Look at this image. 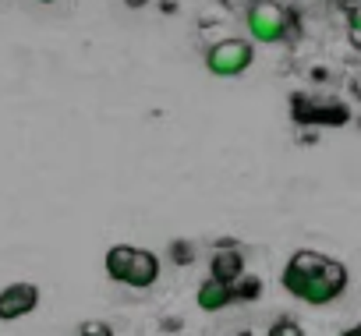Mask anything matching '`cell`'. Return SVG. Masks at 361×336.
Returning <instances> with one entry per match:
<instances>
[{
  "label": "cell",
  "instance_id": "1",
  "mask_svg": "<svg viewBox=\"0 0 361 336\" xmlns=\"http://www.w3.org/2000/svg\"><path fill=\"white\" fill-rule=\"evenodd\" d=\"M347 280H350V276H347V266L336 262V259H329L319 273L283 269V276H280V283H283V290H287L290 297H298V301H305V304H315V308L336 301V297L347 290Z\"/></svg>",
  "mask_w": 361,
  "mask_h": 336
},
{
  "label": "cell",
  "instance_id": "2",
  "mask_svg": "<svg viewBox=\"0 0 361 336\" xmlns=\"http://www.w3.org/2000/svg\"><path fill=\"white\" fill-rule=\"evenodd\" d=\"M106 276L114 283H124L131 290H145L159 280V259L145 248H131V244H114L106 251Z\"/></svg>",
  "mask_w": 361,
  "mask_h": 336
},
{
  "label": "cell",
  "instance_id": "3",
  "mask_svg": "<svg viewBox=\"0 0 361 336\" xmlns=\"http://www.w3.org/2000/svg\"><path fill=\"white\" fill-rule=\"evenodd\" d=\"M245 25L252 43H283L294 32V15L273 0H252L245 11Z\"/></svg>",
  "mask_w": 361,
  "mask_h": 336
},
{
  "label": "cell",
  "instance_id": "4",
  "mask_svg": "<svg viewBox=\"0 0 361 336\" xmlns=\"http://www.w3.org/2000/svg\"><path fill=\"white\" fill-rule=\"evenodd\" d=\"M255 64V43L252 39H220L206 50V71L216 78H238Z\"/></svg>",
  "mask_w": 361,
  "mask_h": 336
},
{
  "label": "cell",
  "instance_id": "5",
  "mask_svg": "<svg viewBox=\"0 0 361 336\" xmlns=\"http://www.w3.org/2000/svg\"><path fill=\"white\" fill-rule=\"evenodd\" d=\"M294 117H298V124L343 127L350 120V110L340 99H305V96H294Z\"/></svg>",
  "mask_w": 361,
  "mask_h": 336
},
{
  "label": "cell",
  "instance_id": "6",
  "mask_svg": "<svg viewBox=\"0 0 361 336\" xmlns=\"http://www.w3.org/2000/svg\"><path fill=\"white\" fill-rule=\"evenodd\" d=\"M39 308V287L36 283H8L0 290V322H18Z\"/></svg>",
  "mask_w": 361,
  "mask_h": 336
},
{
  "label": "cell",
  "instance_id": "7",
  "mask_svg": "<svg viewBox=\"0 0 361 336\" xmlns=\"http://www.w3.org/2000/svg\"><path fill=\"white\" fill-rule=\"evenodd\" d=\"M209 276L234 287L241 276H245V255L238 244H227V248H213V259H209Z\"/></svg>",
  "mask_w": 361,
  "mask_h": 336
},
{
  "label": "cell",
  "instance_id": "8",
  "mask_svg": "<svg viewBox=\"0 0 361 336\" xmlns=\"http://www.w3.org/2000/svg\"><path fill=\"white\" fill-rule=\"evenodd\" d=\"M195 301H199V308H202V311H224V308L234 301V287H227V283H220V280L206 276V280H202V287H199V294H195Z\"/></svg>",
  "mask_w": 361,
  "mask_h": 336
},
{
  "label": "cell",
  "instance_id": "9",
  "mask_svg": "<svg viewBox=\"0 0 361 336\" xmlns=\"http://www.w3.org/2000/svg\"><path fill=\"white\" fill-rule=\"evenodd\" d=\"M262 297V280L259 276H241L234 283V301H259Z\"/></svg>",
  "mask_w": 361,
  "mask_h": 336
},
{
  "label": "cell",
  "instance_id": "10",
  "mask_svg": "<svg viewBox=\"0 0 361 336\" xmlns=\"http://www.w3.org/2000/svg\"><path fill=\"white\" fill-rule=\"evenodd\" d=\"M347 36H350V46L361 50V0L347 8Z\"/></svg>",
  "mask_w": 361,
  "mask_h": 336
},
{
  "label": "cell",
  "instance_id": "11",
  "mask_svg": "<svg viewBox=\"0 0 361 336\" xmlns=\"http://www.w3.org/2000/svg\"><path fill=\"white\" fill-rule=\"evenodd\" d=\"M170 259H173L177 266H192V262H195V244H192V241H173V244H170Z\"/></svg>",
  "mask_w": 361,
  "mask_h": 336
},
{
  "label": "cell",
  "instance_id": "12",
  "mask_svg": "<svg viewBox=\"0 0 361 336\" xmlns=\"http://www.w3.org/2000/svg\"><path fill=\"white\" fill-rule=\"evenodd\" d=\"M78 336H114V325L103 322V318H89L78 325Z\"/></svg>",
  "mask_w": 361,
  "mask_h": 336
},
{
  "label": "cell",
  "instance_id": "13",
  "mask_svg": "<svg viewBox=\"0 0 361 336\" xmlns=\"http://www.w3.org/2000/svg\"><path fill=\"white\" fill-rule=\"evenodd\" d=\"M269 336H305V329H301L294 318H287V315H283L280 322H273V325H269Z\"/></svg>",
  "mask_w": 361,
  "mask_h": 336
},
{
  "label": "cell",
  "instance_id": "14",
  "mask_svg": "<svg viewBox=\"0 0 361 336\" xmlns=\"http://www.w3.org/2000/svg\"><path fill=\"white\" fill-rule=\"evenodd\" d=\"M159 11L163 15H177V0H159Z\"/></svg>",
  "mask_w": 361,
  "mask_h": 336
},
{
  "label": "cell",
  "instance_id": "15",
  "mask_svg": "<svg viewBox=\"0 0 361 336\" xmlns=\"http://www.w3.org/2000/svg\"><path fill=\"white\" fill-rule=\"evenodd\" d=\"M166 329H170V332H177V329H180V318H177V315L163 318V332H166Z\"/></svg>",
  "mask_w": 361,
  "mask_h": 336
},
{
  "label": "cell",
  "instance_id": "16",
  "mask_svg": "<svg viewBox=\"0 0 361 336\" xmlns=\"http://www.w3.org/2000/svg\"><path fill=\"white\" fill-rule=\"evenodd\" d=\"M347 89L354 92V99H361V78H350V82H347Z\"/></svg>",
  "mask_w": 361,
  "mask_h": 336
},
{
  "label": "cell",
  "instance_id": "17",
  "mask_svg": "<svg viewBox=\"0 0 361 336\" xmlns=\"http://www.w3.org/2000/svg\"><path fill=\"white\" fill-rule=\"evenodd\" d=\"M340 336H361V325H350V329H343Z\"/></svg>",
  "mask_w": 361,
  "mask_h": 336
},
{
  "label": "cell",
  "instance_id": "18",
  "mask_svg": "<svg viewBox=\"0 0 361 336\" xmlns=\"http://www.w3.org/2000/svg\"><path fill=\"white\" fill-rule=\"evenodd\" d=\"M128 4H131V8H142V4H145V0H128Z\"/></svg>",
  "mask_w": 361,
  "mask_h": 336
},
{
  "label": "cell",
  "instance_id": "19",
  "mask_svg": "<svg viewBox=\"0 0 361 336\" xmlns=\"http://www.w3.org/2000/svg\"><path fill=\"white\" fill-rule=\"evenodd\" d=\"M36 4H57V0H36Z\"/></svg>",
  "mask_w": 361,
  "mask_h": 336
},
{
  "label": "cell",
  "instance_id": "20",
  "mask_svg": "<svg viewBox=\"0 0 361 336\" xmlns=\"http://www.w3.org/2000/svg\"><path fill=\"white\" fill-rule=\"evenodd\" d=\"M238 336H255V332H248V329H245V332H238Z\"/></svg>",
  "mask_w": 361,
  "mask_h": 336
},
{
  "label": "cell",
  "instance_id": "21",
  "mask_svg": "<svg viewBox=\"0 0 361 336\" xmlns=\"http://www.w3.org/2000/svg\"><path fill=\"white\" fill-rule=\"evenodd\" d=\"M357 127H361V117H357Z\"/></svg>",
  "mask_w": 361,
  "mask_h": 336
}]
</instances>
